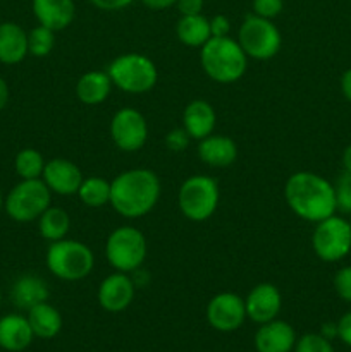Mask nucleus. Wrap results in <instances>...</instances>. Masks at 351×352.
<instances>
[{"label":"nucleus","instance_id":"a878e982","mask_svg":"<svg viewBox=\"0 0 351 352\" xmlns=\"http://www.w3.org/2000/svg\"><path fill=\"white\" fill-rule=\"evenodd\" d=\"M71 229V219L64 208L48 206L38 219V232L48 243H55L67 236Z\"/></svg>","mask_w":351,"mask_h":352},{"label":"nucleus","instance_id":"a19ab883","mask_svg":"<svg viewBox=\"0 0 351 352\" xmlns=\"http://www.w3.org/2000/svg\"><path fill=\"white\" fill-rule=\"evenodd\" d=\"M7 102H9V86H7V82L0 78V112L6 109Z\"/></svg>","mask_w":351,"mask_h":352},{"label":"nucleus","instance_id":"2eb2a0df","mask_svg":"<svg viewBox=\"0 0 351 352\" xmlns=\"http://www.w3.org/2000/svg\"><path fill=\"white\" fill-rule=\"evenodd\" d=\"M41 179L52 192L58 196L78 195L79 186L83 182V172L74 162L67 158H54L47 162Z\"/></svg>","mask_w":351,"mask_h":352},{"label":"nucleus","instance_id":"423d86ee","mask_svg":"<svg viewBox=\"0 0 351 352\" xmlns=\"http://www.w3.org/2000/svg\"><path fill=\"white\" fill-rule=\"evenodd\" d=\"M148 254V243L140 229L131 226H120L109 234L105 243V256L116 272L140 270Z\"/></svg>","mask_w":351,"mask_h":352},{"label":"nucleus","instance_id":"79ce46f5","mask_svg":"<svg viewBox=\"0 0 351 352\" xmlns=\"http://www.w3.org/2000/svg\"><path fill=\"white\" fill-rule=\"evenodd\" d=\"M320 333H322L326 339H334V337H337V323H323Z\"/></svg>","mask_w":351,"mask_h":352},{"label":"nucleus","instance_id":"f3484780","mask_svg":"<svg viewBox=\"0 0 351 352\" xmlns=\"http://www.w3.org/2000/svg\"><path fill=\"white\" fill-rule=\"evenodd\" d=\"M31 9L38 23L52 31L65 30L76 16L74 0H33Z\"/></svg>","mask_w":351,"mask_h":352},{"label":"nucleus","instance_id":"20e7f679","mask_svg":"<svg viewBox=\"0 0 351 352\" xmlns=\"http://www.w3.org/2000/svg\"><path fill=\"white\" fill-rule=\"evenodd\" d=\"M45 263L54 277L65 282H76L92 274L95 267V256L85 243L64 237L50 243L45 254Z\"/></svg>","mask_w":351,"mask_h":352},{"label":"nucleus","instance_id":"473e14b6","mask_svg":"<svg viewBox=\"0 0 351 352\" xmlns=\"http://www.w3.org/2000/svg\"><path fill=\"white\" fill-rule=\"evenodd\" d=\"M334 289L343 301L351 302V267H344L334 275Z\"/></svg>","mask_w":351,"mask_h":352},{"label":"nucleus","instance_id":"4be33fe9","mask_svg":"<svg viewBox=\"0 0 351 352\" xmlns=\"http://www.w3.org/2000/svg\"><path fill=\"white\" fill-rule=\"evenodd\" d=\"M28 54L26 31L16 23L0 24V62L6 65L19 64Z\"/></svg>","mask_w":351,"mask_h":352},{"label":"nucleus","instance_id":"412c9836","mask_svg":"<svg viewBox=\"0 0 351 352\" xmlns=\"http://www.w3.org/2000/svg\"><path fill=\"white\" fill-rule=\"evenodd\" d=\"M50 296V289H48L47 282L38 275H23L14 282L12 289H10V299H12L14 306L19 309H31L33 306L45 302Z\"/></svg>","mask_w":351,"mask_h":352},{"label":"nucleus","instance_id":"f704fd0d","mask_svg":"<svg viewBox=\"0 0 351 352\" xmlns=\"http://www.w3.org/2000/svg\"><path fill=\"white\" fill-rule=\"evenodd\" d=\"M210 31L212 36H229L231 23L224 14H217L210 19Z\"/></svg>","mask_w":351,"mask_h":352},{"label":"nucleus","instance_id":"5701e85b","mask_svg":"<svg viewBox=\"0 0 351 352\" xmlns=\"http://www.w3.org/2000/svg\"><path fill=\"white\" fill-rule=\"evenodd\" d=\"M112 86L107 71H88L76 82V96L85 105H100L109 98Z\"/></svg>","mask_w":351,"mask_h":352},{"label":"nucleus","instance_id":"bb28decb","mask_svg":"<svg viewBox=\"0 0 351 352\" xmlns=\"http://www.w3.org/2000/svg\"><path fill=\"white\" fill-rule=\"evenodd\" d=\"M78 196L88 208H102L110 203V182L98 175L83 179Z\"/></svg>","mask_w":351,"mask_h":352},{"label":"nucleus","instance_id":"f257e3e1","mask_svg":"<svg viewBox=\"0 0 351 352\" xmlns=\"http://www.w3.org/2000/svg\"><path fill=\"white\" fill-rule=\"evenodd\" d=\"M162 184L150 168H129L110 181V205L124 219L148 215L160 199Z\"/></svg>","mask_w":351,"mask_h":352},{"label":"nucleus","instance_id":"58836bf2","mask_svg":"<svg viewBox=\"0 0 351 352\" xmlns=\"http://www.w3.org/2000/svg\"><path fill=\"white\" fill-rule=\"evenodd\" d=\"M176 2H178V0H141V3L151 10L169 9V7L176 6Z\"/></svg>","mask_w":351,"mask_h":352},{"label":"nucleus","instance_id":"1a4fd4ad","mask_svg":"<svg viewBox=\"0 0 351 352\" xmlns=\"http://www.w3.org/2000/svg\"><path fill=\"white\" fill-rule=\"evenodd\" d=\"M237 43L246 57L255 60H268L281 50L282 36L272 19L248 14L237 30Z\"/></svg>","mask_w":351,"mask_h":352},{"label":"nucleus","instance_id":"b1692460","mask_svg":"<svg viewBox=\"0 0 351 352\" xmlns=\"http://www.w3.org/2000/svg\"><path fill=\"white\" fill-rule=\"evenodd\" d=\"M26 318L34 337H40V339H54L62 330V315L47 301L28 309Z\"/></svg>","mask_w":351,"mask_h":352},{"label":"nucleus","instance_id":"ddd939ff","mask_svg":"<svg viewBox=\"0 0 351 352\" xmlns=\"http://www.w3.org/2000/svg\"><path fill=\"white\" fill-rule=\"evenodd\" d=\"M136 294V284L124 272L107 275L98 287V302L105 311L120 313L131 306Z\"/></svg>","mask_w":351,"mask_h":352},{"label":"nucleus","instance_id":"f8f14e48","mask_svg":"<svg viewBox=\"0 0 351 352\" xmlns=\"http://www.w3.org/2000/svg\"><path fill=\"white\" fill-rule=\"evenodd\" d=\"M244 299L234 292H220L210 299L206 306V320L219 332H234L246 320Z\"/></svg>","mask_w":351,"mask_h":352},{"label":"nucleus","instance_id":"9d476101","mask_svg":"<svg viewBox=\"0 0 351 352\" xmlns=\"http://www.w3.org/2000/svg\"><path fill=\"white\" fill-rule=\"evenodd\" d=\"M312 248L317 256L327 263H336L351 251V226L343 217H329L317 223L312 234Z\"/></svg>","mask_w":351,"mask_h":352},{"label":"nucleus","instance_id":"cd10ccee","mask_svg":"<svg viewBox=\"0 0 351 352\" xmlns=\"http://www.w3.org/2000/svg\"><path fill=\"white\" fill-rule=\"evenodd\" d=\"M45 158L34 148H23L16 155L14 160V168L21 179H40L45 168Z\"/></svg>","mask_w":351,"mask_h":352},{"label":"nucleus","instance_id":"aec40b11","mask_svg":"<svg viewBox=\"0 0 351 352\" xmlns=\"http://www.w3.org/2000/svg\"><path fill=\"white\" fill-rule=\"evenodd\" d=\"M33 330L26 316L10 313L0 318V347L9 352H21L33 342Z\"/></svg>","mask_w":351,"mask_h":352},{"label":"nucleus","instance_id":"7c9ffc66","mask_svg":"<svg viewBox=\"0 0 351 352\" xmlns=\"http://www.w3.org/2000/svg\"><path fill=\"white\" fill-rule=\"evenodd\" d=\"M336 192V206L339 212L351 215V172L344 170L334 186Z\"/></svg>","mask_w":351,"mask_h":352},{"label":"nucleus","instance_id":"6ab92c4d","mask_svg":"<svg viewBox=\"0 0 351 352\" xmlns=\"http://www.w3.org/2000/svg\"><path fill=\"white\" fill-rule=\"evenodd\" d=\"M217 124V113L205 100H193L182 112V127L191 140H203L213 134Z\"/></svg>","mask_w":351,"mask_h":352},{"label":"nucleus","instance_id":"dca6fc26","mask_svg":"<svg viewBox=\"0 0 351 352\" xmlns=\"http://www.w3.org/2000/svg\"><path fill=\"white\" fill-rule=\"evenodd\" d=\"M295 344V329L281 320L262 323L255 333V349L258 352H291Z\"/></svg>","mask_w":351,"mask_h":352},{"label":"nucleus","instance_id":"49530a36","mask_svg":"<svg viewBox=\"0 0 351 352\" xmlns=\"http://www.w3.org/2000/svg\"><path fill=\"white\" fill-rule=\"evenodd\" d=\"M350 226H351V217H350Z\"/></svg>","mask_w":351,"mask_h":352},{"label":"nucleus","instance_id":"37998d69","mask_svg":"<svg viewBox=\"0 0 351 352\" xmlns=\"http://www.w3.org/2000/svg\"><path fill=\"white\" fill-rule=\"evenodd\" d=\"M343 165L344 170L351 172V144H348L343 151Z\"/></svg>","mask_w":351,"mask_h":352},{"label":"nucleus","instance_id":"393cba45","mask_svg":"<svg viewBox=\"0 0 351 352\" xmlns=\"http://www.w3.org/2000/svg\"><path fill=\"white\" fill-rule=\"evenodd\" d=\"M176 34H178L179 41L186 47L202 48L212 38L210 19H206L203 14L181 16V19L176 24Z\"/></svg>","mask_w":351,"mask_h":352},{"label":"nucleus","instance_id":"9b49d317","mask_svg":"<svg viewBox=\"0 0 351 352\" xmlns=\"http://www.w3.org/2000/svg\"><path fill=\"white\" fill-rule=\"evenodd\" d=\"M110 136L119 150L133 153L141 150L148 141V122L140 110L124 107L110 120Z\"/></svg>","mask_w":351,"mask_h":352},{"label":"nucleus","instance_id":"e433bc0d","mask_svg":"<svg viewBox=\"0 0 351 352\" xmlns=\"http://www.w3.org/2000/svg\"><path fill=\"white\" fill-rule=\"evenodd\" d=\"M176 7L181 16H195V14H202L203 0H178Z\"/></svg>","mask_w":351,"mask_h":352},{"label":"nucleus","instance_id":"a18cd8bd","mask_svg":"<svg viewBox=\"0 0 351 352\" xmlns=\"http://www.w3.org/2000/svg\"><path fill=\"white\" fill-rule=\"evenodd\" d=\"M0 306H2V294H0Z\"/></svg>","mask_w":351,"mask_h":352},{"label":"nucleus","instance_id":"0eeeda50","mask_svg":"<svg viewBox=\"0 0 351 352\" xmlns=\"http://www.w3.org/2000/svg\"><path fill=\"white\" fill-rule=\"evenodd\" d=\"M52 191L43 179H21L3 199L7 215L19 223L34 222L50 206Z\"/></svg>","mask_w":351,"mask_h":352},{"label":"nucleus","instance_id":"2f4dec72","mask_svg":"<svg viewBox=\"0 0 351 352\" xmlns=\"http://www.w3.org/2000/svg\"><path fill=\"white\" fill-rule=\"evenodd\" d=\"M251 9L257 16L265 17V19H274L284 9V0H253Z\"/></svg>","mask_w":351,"mask_h":352},{"label":"nucleus","instance_id":"4468645a","mask_svg":"<svg viewBox=\"0 0 351 352\" xmlns=\"http://www.w3.org/2000/svg\"><path fill=\"white\" fill-rule=\"evenodd\" d=\"M244 306H246V316L251 322L258 323V325L272 322L277 318L279 311H281V291L270 282H262L248 292Z\"/></svg>","mask_w":351,"mask_h":352},{"label":"nucleus","instance_id":"39448f33","mask_svg":"<svg viewBox=\"0 0 351 352\" xmlns=\"http://www.w3.org/2000/svg\"><path fill=\"white\" fill-rule=\"evenodd\" d=\"M107 74L112 85L129 95H143L157 85V65L147 55L129 52L114 58L109 64Z\"/></svg>","mask_w":351,"mask_h":352},{"label":"nucleus","instance_id":"a211bd4d","mask_svg":"<svg viewBox=\"0 0 351 352\" xmlns=\"http://www.w3.org/2000/svg\"><path fill=\"white\" fill-rule=\"evenodd\" d=\"M198 158L209 167L226 168L236 162L237 146L231 138L220 136V134H210V136L200 140L196 148Z\"/></svg>","mask_w":351,"mask_h":352},{"label":"nucleus","instance_id":"4c0bfd02","mask_svg":"<svg viewBox=\"0 0 351 352\" xmlns=\"http://www.w3.org/2000/svg\"><path fill=\"white\" fill-rule=\"evenodd\" d=\"M337 337H339L346 346L351 347V311H348L346 315L341 316V320L337 322Z\"/></svg>","mask_w":351,"mask_h":352},{"label":"nucleus","instance_id":"7ed1b4c3","mask_svg":"<svg viewBox=\"0 0 351 352\" xmlns=\"http://www.w3.org/2000/svg\"><path fill=\"white\" fill-rule=\"evenodd\" d=\"M200 62L210 79L220 85L240 81L248 67V57L237 40L212 36L200 50Z\"/></svg>","mask_w":351,"mask_h":352},{"label":"nucleus","instance_id":"c85d7f7f","mask_svg":"<svg viewBox=\"0 0 351 352\" xmlns=\"http://www.w3.org/2000/svg\"><path fill=\"white\" fill-rule=\"evenodd\" d=\"M55 47V31L38 24L28 33V50L33 57H47Z\"/></svg>","mask_w":351,"mask_h":352},{"label":"nucleus","instance_id":"72a5a7b5","mask_svg":"<svg viewBox=\"0 0 351 352\" xmlns=\"http://www.w3.org/2000/svg\"><path fill=\"white\" fill-rule=\"evenodd\" d=\"M189 140H191V138L186 133L184 127H181V129H172L169 131L167 136H165V146L171 151L179 153V151H184L186 148H188Z\"/></svg>","mask_w":351,"mask_h":352},{"label":"nucleus","instance_id":"c9c22d12","mask_svg":"<svg viewBox=\"0 0 351 352\" xmlns=\"http://www.w3.org/2000/svg\"><path fill=\"white\" fill-rule=\"evenodd\" d=\"M134 0H89V3L100 10H109V12H116V10H123L129 7Z\"/></svg>","mask_w":351,"mask_h":352},{"label":"nucleus","instance_id":"c03bdc74","mask_svg":"<svg viewBox=\"0 0 351 352\" xmlns=\"http://www.w3.org/2000/svg\"><path fill=\"white\" fill-rule=\"evenodd\" d=\"M3 210V196H2V191H0V213H2Z\"/></svg>","mask_w":351,"mask_h":352},{"label":"nucleus","instance_id":"6e6552de","mask_svg":"<svg viewBox=\"0 0 351 352\" xmlns=\"http://www.w3.org/2000/svg\"><path fill=\"white\" fill-rule=\"evenodd\" d=\"M219 199V184L209 175H191L182 182L178 192L179 210L191 222L209 220L215 213Z\"/></svg>","mask_w":351,"mask_h":352},{"label":"nucleus","instance_id":"ea45409f","mask_svg":"<svg viewBox=\"0 0 351 352\" xmlns=\"http://www.w3.org/2000/svg\"><path fill=\"white\" fill-rule=\"evenodd\" d=\"M341 91H343L344 98L351 103V69H348L341 78Z\"/></svg>","mask_w":351,"mask_h":352},{"label":"nucleus","instance_id":"c756f323","mask_svg":"<svg viewBox=\"0 0 351 352\" xmlns=\"http://www.w3.org/2000/svg\"><path fill=\"white\" fill-rule=\"evenodd\" d=\"M295 352H334V347L322 333H305L296 339Z\"/></svg>","mask_w":351,"mask_h":352},{"label":"nucleus","instance_id":"f03ea898","mask_svg":"<svg viewBox=\"0 0 351 352\" xmlns=\"http://www.w3.org/2000/svg\"><path fill=\"white\" fill-rule=\"evenodd\" d=\"M284 198L291 212L306 222L319 223L337 210L334 186L315 172L292 174L286 181Z\"/></svg>","mask_w":351,"mask_h":352}]
</instances>
